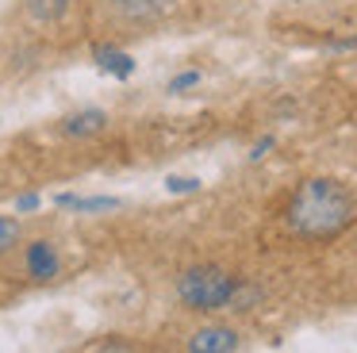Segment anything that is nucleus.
<instances>
[{
  "instance_id": "6e6552de",
  "label": "nucleus",
  "mask_w": 357,
  "mask_h": 353,
  "mask_svg": "<svg viewBox=\"0 0 357 353\" xmlns=\"http://www.w3.org/2000/svg\"><path fill=\"white\" fill-rule=\"evenodd\" d=\"M54 204L73 207V211H112V207H119V200L116 196H70V192H62Z\"/></svg>"
},
{
  "instance_id": "39448f33",
  "label": "nucleus",
  "mask_w": 357,
  "mask_h": 353,
  "mask_svg": "<svg viewBox=\"0 0 357 353\" xmlns=\"http://www.w3.org/2000/svg\"><path fill=\"white\" fill-rule=\"evenodd\" d=\"M104 127H108V112H104V107H81V112H70L58 123V130H62L66 138H93V135H100Z\"/></svg>"
},
{
  "instance_id": "ddd939ff",
  "label": "nucleus",
  "mask_w": 357,
  "mask_h": 353,
  "mask_svg": "<svg viewBox=\"0 0 357 353\" xmlns=\"http://www.w3.org/2000/svg\"><path fill=\"white\" fill-rule=\"evenodd\" d=\"M273 146H277V142H273V138H261V142H254V150H250V161H261L265 153L273 150Z\"/></svg>"
},
{
  "instance_id": "f8f14e48",
  "label": "nucleus",
  "mask_w": 357,
  "mask_h": 353,
  "mask_svg": "<svg viewBox=\"0 0 357 353\" xmlns=\"http://www.w3.org/2000/svg\"><path fill=\"white\" fill-rule=\"evenodd\" d=\"M39 204H43V196H35V192H24V196L16 200V215H27V211H35Z\"/></svg>"
},
{
  "instance_id": "f257e3e1",
  "label": "nucleus",
  "mask_w": 357,
  "mask_h": 353,
  "mask_svg": "<svg viewBox=\"0 0 357 353\" xmlns=\"http://www.w3.org/2000/svg\"><path fill=\"white\" fill-rule=\"evenodd\" d=\"M357 219V200L334 176H307L288 200V230L300 238H334Z\"/></svg>"
},
{
  "instance_id": "f03ea898",
  "label": "nucleus",
  "mask_w": 357,
  "mask_h": 353,
  "mask_svg": "<svg viewBox=\"0 0 357 353\" xmlns=\"http://www.w3.org/2000/svg\"><path fill=\"white\" fill-rule=\"evenodd\" d=\"M242 280L219 265H192L177 276V299L188 311H223L234 303Z\"/></svg>"
},
{
  "instance_id": "2eb2a0df",
  "label": "nucleus",
  "mask_w": 357,
  "mask_h": 353,
  "mask_svg": "<svg viewBox=\"0 0 357 353\" xmlns=\"http://www.w3.org/2000/svg\"><path fill=\"white\" fill-rule=\"evenodd\" d=\"M108 4H123V8H135V4H142V0H108Z\"/></svg>"
},
{
  "instance_id": "9d476101",
  "label": "nucleus",
  "mask_w": 357,
  "mask_h": 353,
  "mask_svg": "<svg viewBox=\"0 0 357 353\" xmlns=\"http://www.w3.org/2000/svg\"><path fill=\"white\" fill-rule=\"evenodd\" d=\"M196 188H200V176H169L165 181V192H173V196H188Z\"/></svg>"
},
{
  "instance_id": "7ed1b4c3",
  "label": "nucleus",
  "mask_w": 357,
  "mask_h": 353,
  "mask_svg": "<svg viewBox=\"0 0 357 353\" xmlns=\"http://www.w3.org/2000/svg\"><path fill=\"white\" fill-rule=\"evenodd\" d=\"M24 269L31 280H54L58 273H62V257H58V246L47 242V238H39V242H31L24 250Z\"/></svg>"
},
{
  "instance_id": "9b49d317",
  "label": "nucleus",
  "mask_w": 357,
  "mask_h": 353,
  "mask_svg": "<svg viewBox=\"0 0 357 353\" xmlns=\"http://www.w3.org/2000/svg\"><path fill=\"white\" fill-rule=\"evenodd\" d=\"M196 84H200V69H185L169 81V92H185V89H196Z\"/></svg>"
},
{
  "instance_id": "1a4fd4ad",
  "label": "nucleus",
  "mask_w": 357,
  "mask_h": 353,
  "mask_svg": "<svg viewBox=\"0 0 357 353\" xmlns=\"http://www.w3.org/2000/svg\"><path fill=\"white\" fill-rule=\"evenodd\" d=\"M20 234H24V227H20L16 215H0V257L20 242Z\"/></svg>"
},
{
  "instance_id": "20e7f679",
  "label": "nucleus",
  "mask_w": 357,
  "mask_h": 353,
  "mask_svg": "<svg viewBox=\"0 0 357 353\" xmlns=\"http://www.w3.org/2000/svg\"><path fill=\"white\" fill-rule=\"evenodd\" d=\"M238 330L234 326H219V322H211V326H200L192 338H188V353H234L238 350Z\"/></svg>"
},
{
  "instance_id": "423d86ee",
  "label": "nucleus",
  "mask_w": 357,
  "mask_h": 353,
  "mask_svg": "<svg viewBox=\"0 0 357 353\" xmlns=\"http://www.w3.org/2000/svg\"><path fill=\"white\" fill-rule=\"evenodd\" d=\"M93 58H96V66H100L104 73L119 77V81H127V77L135 73V58H131L127 50H116V46H100Z\"/></svg>"
},
{
  "instance_id": "4468645a",
  "label": "nucleus",
  "mask_w": 357,
  "mask_h": 353,
  "mask_svg": "<svg viewBox=\"0 0 357 353\" xmlns=\"http://www.w3.org/2000/svg\"><path fill=\"white\" fill-rule=\"evenodd\" d=\"M100 353H131V350H127V345H119V342H108Z\"/></svg>"
},
{
  "instance_id": "0eeeda50",
  "label": "nucleus",
  "mask_w": 357,
  "mask_h": 353,
  "mask_svg": "<svg viewBox=\"0 0 357 353\" xmlns=\"http://www.w3.org/2000/svg\"><path fill=\"white\" fill-rule=\"evenodd\" d=\"M24 8L35 23H62L70 12V0H24Z\"/></svg>"
}]
</instances>
